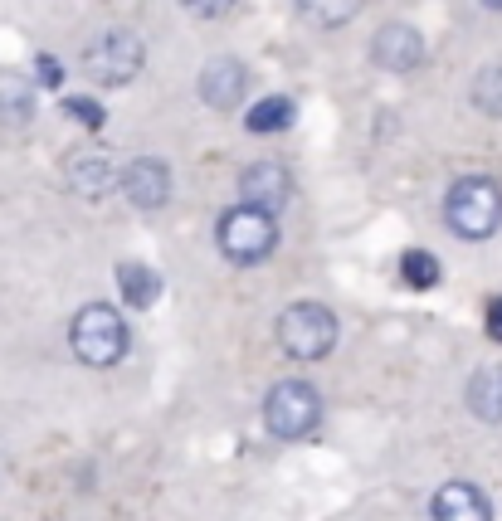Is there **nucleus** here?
I'll use <instances>...</instances> for the list:
<instances>
[{
  "label": "nucleus",
  "instance_id": "12",
  "mask_svg": "<svg viewBox=\"0 0 502 521\" xmlns=\"http://www.w3.org/2000/svg\"><path fill=\"white\" fill-rule=\"evenodd\" d=\"M434 521H493V507L488 497L478 492L473 483H444L429 502Z\"/></svg>",
  "mask_w": 502,
  "mask_h": 521
},
{
  "label": "nucleus",
  "instance_id": "20",
  "mask_svg": "<svg viewBox=\"0 0 502 521\" xmlns=\"http://www.w3.org/2000/svg\"><path fill=\"white\" fill-rule=\"evenodd\" d=\"M0 108L10 122H25L30 117V93L20 98V88H15V78H0Z\"/></svg>",
  "mask_w": 502,
  "mask_h": 521
},
{
  "label": "nucleus",
  "instance_id": "2",
  "mask_svg": "<svg viewBox=\"0 0 502 521\" xmlns=\"http://www.w3.org/2000/svg\"><path fill=\"white\" fill-rule=\"evenodd\" d=\"M69 346L83 366H117L127 356V322L117 317V307L108 302H88L69 327Z\"/></svg>",
  "mask_w": 502,
  "mask_h": 521
},
{
  "label": "nucleus",
  "instance_id": "9",
  "mask_svg": "<svg viewBox=\"0 0 502 521\" xmlns=\"http://www.w3.org/2000/svg\"><path fill=\"white\" fill-rule=\"evenodd\" d=\"M117 176L122 171H117V161L103 147H78L64 161V186L74 190V195H83V200H103L117 186Z\"/></svg>",
  "mask_w": 502,
  "mask_h": 521
},
{
  "label": "nucleus",
  "instance_id": "10",
  "mask_svg": "<svg viewBox=\"0 0 502 521\" xmlns=\"http://www.w3.org/2000/svg\"><path fill=\"white\" fill-rule=\"evenodd\" d=\"M122 195L137 205V210H161L171 200V166L161 156H137L122 176H117Z\"/></svg>",
  "mask_w": 502,
  "mask_h": 521
},
{
  "label": "nucleus",
  "instance_id": "7",
  "mask_svg": "<svg viewBox=\"0 0 502 521\" xmlns=\"http://www.w3.org/2000/svg\"><path fill=\"white\" fill-rule=\"evenodd\" d=\"M239 200L249 205V210H259V215H278L288 200H293V176H288V166L283 161H254L244 176H239Z\"/></svg>",
  "mask_w": 502,
  "mask_h": 521
},
{
  "label": "nucleus",
  "instance_id": "4",
  "mask_svg": "<svg viewBox=\"0 0 502 521\" xmlns=\"http://www.w3.org/2000/svg\"><path fill=\"white\" fill-rule=\"evenodd\" d=\"M142 64H147V44L132 30H103L83 49V74L93 78V83H103V88L132 83V78L142 74Z\"/></svg>",
  "mask_w": 502,
  "mask_h": 521
},
{
  "label": "nucleus",
  "instance_id": "24",
  "mask_svg": "<svg viewBox=\"0 0 502 521\" xmlns=\"http://www.w3.org/2000/svg\"><path fill=\"white\" fill-rule=\"evenodd\" d=\"M483 5H493V10H502V0H483Z\"/></svg>",
  "mask_w": 502,
  "mask_h": 521
},
{
  "label": "nucleus",
  "instance_id": "14",
  "mask_svg": "<svg viewBox=\"0 0 502 521\" xmlns=\"http://www.w3.org/2000/svg\"><path fill=\"white\" fill-rule=\"evenodd\" d=\"M293 117H298L293 98H283V93H269V98H259L254 108L244 112V127H249L254 137H269V132H283Z\"/></svg>",
  "mask_w": 502,
  "mask_h": 521
},
{
  "label": "nucleus",
  "instance_id": "15",
  "mask_svg": "<svg viewBox=\"0 0 502 521\" xmlns=\"http://www.w3.org/2000/svg\"><path fill=\"white\" fill-rule=\"evenodd\" d=\"M117 288H122V298H127V307H152L156 293H161V278H156L147 263H122L117 268Z\"/></svg>",
  "mask_w": 502,
  "mask_h": 521
},
{
  "label": "nucleus",
  "instance_id": "11",
  "mask_svg": "<svg viewBox=\"0 0 502 521\" xmlns=\"http://www.w3.org/2000/svg\"><path fill=\"white\" fill-rule=\"evenodd\" d=\"M244 93H249V69L239 59H230V54H220V59H210L200 69V98H205V108L234 112L244 103Z\"/></svg>",
  "mask_w": 502,
  "mask_h": 521
},
{
  "label": "nucleus",
  "instance_id": "3",
  "mask_svg": "<svg viewBox=\"0 0 502 521\" xmlns=\"http://www.w3.org/2000/svg\"><path fill=\"white\" fill-rule=\"evenodd\" d=\"M278 346L293 361H322L337 346V317L322 302H293L278 317Z\"/></svg>",
  "mask_w": 502,
  "mask_h": 521
},
{
  "label": "nucleus",
  "instance_id": "17",
  "mask_svg": "<svg viewBox=\"0 0 502 521\" xmlns=\"http://www.w3.org/2000/svg\"><path fill=\"white\" fill-rule=\"evenodd\" d=\"M400 278L410 283V288H434L439 283V259L429 254V249H405V259H400Z\"/></svg>",
  "mask_w": 502,
  "mask_h": 521
},
{
  "label": "nucleus",
  "instance_id": "23",
  "mask_svg": "<svg viewBox=\"0 0 502 521\" xmlns=\"http://www.w3.org/2000/svg\"><path fill=\"white\" fill-rule=\"evenodd\" d=\"M39 78H44V88H54V83H59V64H54L49 54H39Z\"/></svg>",
  "mask_w": 502,
  "mask_h": 521
},
{
  "label": "nucleus",
  "instance_id": "13",
  "mask_svg": "<svg viewBox=\"0 0 502 521\" xmlns=\"http://www.w3.org/2000/svg\"><path fill=\"white\" fill-rule=\"evenodd\" d=\"M464 400H468V410H473V419L502 424V366H483V371L468 375Z\"/></svg>",
  "mask_w": 502,
  "mask_h": 521
},
{
  "label": "nucleus",
  "instance_id": "6",
  "mask_svg": "<svg viewBox=\"0 0 502 521\" xmlns=\"http://www.w3.org/2000/svg\"><path fill=\"white\" fill-rule=\"evenodd\" d=\"M322 419V395L308 380H278L264 400V424L273 439H308Z\"/></svg>",
  "mask_w": 502,
  "mask_h": 521
},
{
  "label": "nucleus",
  "instance_id": "8",
  "mask_svg": "<svg viewBox=\"0 0 502 521\" xmlns=\"http://www.w3.org/2000/svg\"><path fill=\"white\" fill-rule=\"evenodd\" d=\"M371 59H376V69H386V74H415L420 64H425V35L415 30V25H405V20H390L376 30L371 39Z\"/></svg>",
  "mask_w": 502,
  "mask_h": 521
},
{
  "label": "nucleus",
  "instance_id": "19",
  "mask_svg": "<svg viewBox=\"0 0 502 521\" xmlns=\"http://www.w3.org/2000/svg\"><path fill=\"white\" fill-rule=\"evenodd\" d=\"M64 112H69V117H78V122L88 127V132H98V127L108 122V112L98 108L93 98H78V93H69V98H64Z\"/></svg>",
  "mask_w": 502,
  "mask_h": 521
},
{
  "label": "nucleus",
  "instance_id": "16",
  "mask_svg": "<svg viewBox=\"0 0 502 521\" xmlns=\"http://www.w3.org/2000/svg\"><path fill=\"white\" fill-rule=\"evenodd\" d=\"M298 5V15L317 25V30H337V25H347L356 20V10L366 5V0H293Z\"/></svg>",
  "mask_w": 502,
  "mask_h": 521
},
{
  "label": "nucleus",
  "instance_id": "22",
  "mask_svg": "<svg viewBox=\"0 0 502 521\" xmlns=\"http://www.w3.org/2000/svg\"><path fill=\"white\" fill-rule=\"evenodd\" d=\"M483 327H488V336H493V341L502 346V298L488 302V322H483Z\"/></svg>",
  "mask_w": 502,
  "mask_h": 521
},
{
  "label": "nucleus",
  "instance_id": "1",
  "mask_svg": "<svg viewBox=\"0 0 502 521\" xmlns=\"http://www.w3.org/2000/svg\"><path fill=\"white\" fill-rule=\"evenodd\" d=\"M444 220H449V229H454L459 239H468V244L493 239L502 224V186L488 181V176H464V181H454L449 200H444Z\"/></svg>",
  "mask_w": 502,
  "mask_h": 521
},
{
  "label": "nucleus",
  "instance_id": "21",
  "mask_svg": "<svg viewBox=\"0 0 502 521\" xmlns=\"http://www.w3.org/2000/svg\"><path fill=\"white\" fill-rule=\"evenodd\" d=\"M191 15H200V20H215V15H230L234 0H181Z\"/></svg>",
  "mask_w": 502,
  "mask_h": 521
},
{
  "label": "nucleus",
  "instance_id": "5",
  "mask_svg": "<svg viewBox=\"0 0 502 521\" xmlns=\"http://www.w3.org/2000/svg\"><path fill=\"white\" fill-rule=\"evenodd\" d=\"M215 244L230 263H264L278 249V224L249 205H234L215 224Z\"/></svg>",
  "mask_w": 502,
  "mask_h": 521
},
{
  "label": "nucleus",
  "instance_id": "18",
  "mask_svg": "<svg viewBox=\"0 0 502 521\" xmlns=\"http://www.w3.org/2000/svg\"><path fill=\"white\" fill-rule=\"evenodd\" d=\"M473 108L502 117V69H483L473 78Z\"/></svg>",
  "mask_w": 502,
  "mask_h": 521
}]
</instances>
